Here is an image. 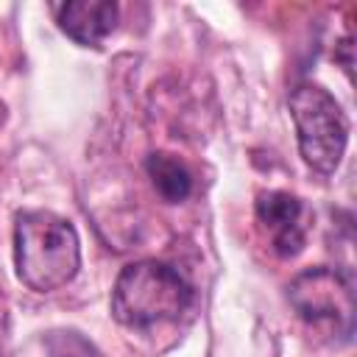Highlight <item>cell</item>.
Returning <instances> with one entry per match:
<instances>
[{
	"mask_svg": "<svg viewBox=\"0 0 357 357\" xmlns=\"http://www.w3.org/2000/svg\"><path fill=\"white\" fill-rule=\"evenodd\" d=\"M190 304V282L173 265L159 259H139L126 265L112 290V315L131 329L176 321Z\"/></svg>",
	"mask_w": 357,
	"mask_h": 357,
	"instance_id": "2",
	"label": "cell"
},
{
	"mask_svg": "<svg viewBox=\"0 0 357 357\" xmlns=\"http://www.w3.org/2000/svg\"><path fill=\"white\" fill-rule=\"evenodd\" d=\"M290 114L301 159L321 176L335 173L349 142V120L340 103L318 84H298L290 92Z\"/></svg>",
	"mask_w": 357,
	"mask_h": 357,
	"instance_id": "3",
	"label": "cell"
},
{
	"mask_svg": "<svg viewBox=\"0 0 357 357\" xmlns=\"http://www.w3.org/2000/svg\"><path fill=\"white\" fill-rule=\"evenodd\" d=\"M145 170L165 204H181L192 192V176L184 167V162H178L173 153H165V151L151 153L145 162Z\"/></svg>",
	"mask_w": 357,
	"mask_h": 357,
	"instance_id": "7",
	"label": "cell"
},
{
	"mask_svg": "<svg viewBox=\"0 0 357 357\" xmlns=\"http://www.w3.org/2000/svg\"><path fill=\"white\" fill-rule=\"evenodd\" d=\"M257 220L276 257H296L307 243L312 212L301 198L271 190L257 195Z\"/></svg>",
	"mask_w": 357,
	"mask_h": 357,
	"instance_id": "5",
	"label": "cell"
},
{
	"mask_svg": "<svg viewBox=\"0 0 357 357\" xmlns=\"http://www.w3.org/2000/svg\"><path fill=\"white\" fill-rule=\"evenodd\" d=\"M287 298L293 310L312 326L335 329V335L346 343L354 332V290L351 282L337 268H307L301 271L290 287Z\"/></svg>",
	"mask_w": 357,
	"mask_h": 357,
	"instance_id": "4",
	"label": "cell"
},
{
	"mask_svg": "<svg viewBox=\"0 0 357 357\" xmlns=\"http://www.w3.org/2000/svg\"><path fill=\"white\" fill-rule=\"evenodd\" d=\"M47 357H100V351L75 329H53L45 335Z\"/></svg>",
	"mask_w": 357,
	"mask_h": 357,
	"instance_id": "8",
	"label": "cell"
},
{
	"mask_svg": "<svg viewBox=\"0 0 357 357\" xmlns=\"http://www.w3.org/2000/svg\"><path fill=\"white\" fill-rule=\"evenodd\" d=\"M59 28L78 45L98 47L117 25V3L112 0H67L53 6Z\"/></svg>",
	"mask_w": 357,
	"mask_h": 357,
	"instance_id": "6",
	"label": "cell"
},
{
	"mask_svg": "<svg viewBox=\"0 0 357 357\" xmlns=\"http://www.w3.org/2000/svg\"><path fill=\"white\" fill-rule=\"evenodd\" d=\"M14 265L36 293L64 287L81 265V243L70 220L53 212H20L14 223Z\"/></svg>",
	"mask_w": 357,
	"mask_h": 357,
	"instance_id": "1",
	"label": "cell"
}]
</instances>
